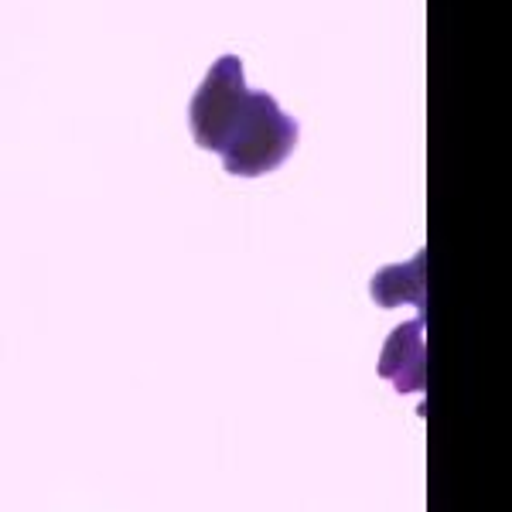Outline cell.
<instances>
[{
	"label": "cell",
	"instance_id": "obj_1",
	"mask_svg": "<svg viewBox=\"0 0 512 512\" xmlns=\"http://www.w3.org/2000/svg\"><path fill=\"white\" fill-rule=\"evenodd\" d=\"M297 144V120L287 117L270 93H250L233 137L222 147V164L229 175L260 178L291 158Z\"/></svg>",
	"mask_w": 512,
	"mask_h": 512
},
{
	"label": "cell",
	"instance_id": "obj_2",
	"mask_svg": "<svg viewBox=\"0 0 512 512\" xmlns=\"http://www.w3.org/2000/svg\"><path fill=\"white\" fill-rule=\"evenodd\" d=\"M246 76H243V62L236 55H222L216 65L209 69V76L202 79V86L192 96V137L198 147L205 151L222 154V147L233 137L239 117H243L246 106Z\"/></svg>",
	"mask_w": 512,
	"mask_h": 512
},
{
	"label": "cell",
	"instance_id": "obj_4",
	"mask_svg": "<svg viewBox=\"0 0 512 512\" xmlns=\"http://www.w3.org/2000/svg\"><path fill=\"white\" fill-rule=\"evenodd\" d=\"M373 301L379 308H400V304H417L420 315L427 308V250H420L410 263L383 267L373 277Z\"/></svg>",
	"mask_w": 512,
	"mask_h": 512
},
{
	"label": "cell",
	"instance_id": "obj_3",
	"mask_svg": "<svg viewBox=\"0 0 512 512\" xmlns=\"http://www.w3.org/2000/svg\"><path fill=\"white\" fill-rule=\"evenodd\" d=\"M379 376L393 379L400 393H420L427 386V349H424V318L407 321L386 338Z\"/></svg>",
	"mask_w": 512,
	"mask_h": 512
}]
</instances>
